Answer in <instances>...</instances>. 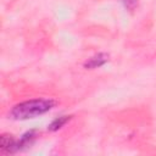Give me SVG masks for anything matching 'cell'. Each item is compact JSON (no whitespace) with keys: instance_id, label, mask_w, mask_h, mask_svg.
<instances>
[{"instance_id":"1","label":"cell","mask_w":156,"mask_h":156,"mask_svg":"<svg viewBox=\"0 0 156 156\" xmlns=\"http://www.w3.org/2000/svg\"><path fill=\"white\" fill-rule=\"evenodd\" d=\"M55 106L54 100L48 99H34L17 104L11 110V116L15 119H28L40 116Z\"/></svg>"},{"instance_id":"2","label":"cell","mask_w":156,"mask_h":156,"mask_svg":"<svg viewBox=\"0 0 156 156\" xmlns=\"http://www.w3.org/2000/svg\"><path fill=\"white\" fill-rule=\"evenodd\" d=\"M107 57H108V56L105 55V54H99V55L91 57V58L85 63V67H88V68H96V67H99V66H102V65L108 60Z\"/></svg>"},{"instance_id":"3","label":"cell","mask_w":156,"mask_h":156,"mask_svg":"<svg viewBox=\"0 0 156 156\" xmlns=\"http://www.w3.org/2000/svg\"><path fill=\"white\" fill-rule=\"evenodd\" d=\"M1 149L7 151L16 150V143L11 135H2L1 136Z\"/></svg>"},{"instance_id":"4","label":"cell","mask_w":156,"mask_h":156,"mask_svg":"<svg viewBox=\"0 0 156 156\" xmlns=\"http://www.w3.org/2000/svg\"><path fill=\"white\" fill-rule=\"evenodd\" d=\"M67 121H68V117H66V116L58 117L57 119H55V121L49 126V129H50V130H56V129L61 128V127H62Z\"/></svg>"},{"instance_id":"5","label":"cell","mask_w":156,"mask_h":156,"mask_svg":"<svg viewBox=\"0 0 156 156\" xmlns=\"http://www.w3.org/2000/svg\"><path fill=\"white\" fill-rule=\"evenodd\" d=\"M123 1V4L126 5V7L127 9H134L135 7V5H136V0H122Z\"/></svg>"}]
</instances>
